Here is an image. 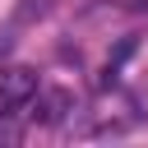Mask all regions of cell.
Returning <instances> with one entry per match:
<instances>
[{
  "label": "cell",
  "instance_id": "6da1fadb",
  "mask_svg": "<svg viewBox=\"0 0 148 148\" xmlns=\"http://www.w3.org/2000/svg\"><path fill=\"white\" fill-rule=\"evenodd\" d=\"M37 102V79L28 69H9L0 74V116H18V111H32Z\"/></svg>",
  "mask_w": 148,
  "mask_h": 148
}]
</instances>
